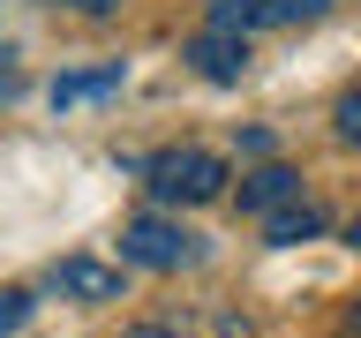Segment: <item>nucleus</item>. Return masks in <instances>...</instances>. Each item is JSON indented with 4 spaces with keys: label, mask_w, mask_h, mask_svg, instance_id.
I'll return each instance as SVG.
<instances>
[{
    "label": "nucleus",
    "mask_w": 361,
    "mask_h": 338,
    "mask_svg": "<svg viewBox=\"0 0 361 338\" xmlns=\"http://www.w3.org/2000/svg\"><path fill=\"white\" fill-rule=\"evenodd\" d=\"M151 196L158 203H211V196H226V158H211V151H158L151 158Z\"/></svg>",
    "instance_id": "nucleus-1"
},
{
    "label": "nucleus",
    "mask_w": 361,
    "mask_h": 338,
    "mask_svg": "<svg viewBox=\"0 0 361 338\" xmlns=\"http://www.w3.org/2000/svg\"><path fill=\"white\" fill-rule=\"evenodd\" d=\"M188 61H196L203 83H241L248 75V38L241 30H203V38L188 45Z\"/></svg>",
    "instance_id": "nucleus-5"
},
{
    "label": "nucleus",
    "mask_w": 361,
    "mask_h": 338,
    "mask_svg": "<svg viewBox=\"0 0 361 338\" xmlns=\"http://www.w3.org/2000/svg\"><path fill=\"white\" fill-rule=\"evenodd\" d=\"M8 90H16V75H0V98H8Z\"/></svg>",
    "instance_id": "nucleus-14"
},
{
    "label": "nucleus",
    "mask_w": 361,
    "mask_h": 338,
    "mask_svg": "<svg viewBox=\"0 0 361 338\" xmlns=\"http://www.w3.org/2000/svg\"><path fill=\"white\" fill-rule=\"evenodd\" d=\"M301 196V173L293 165H256V173L241 180V211H279V203Z\"/></svg>",
    "instance_id": "nucleus-6"
},
{
    "label": "nucleus",
    "mask_w": 361,
    "mask_h": 338,
    "mask_svg": "<svg viewBox=\"0 0 361 338\" xmlns=\"http://www.w3.org/2000/svg\"><path fill=\"white\" fill-rule=\"evenodd\" d=\"M331 0H211V30H293V23H316Z\"/></svg>",
    "instance_id": "nucleus-3"
},
{
    "label": "nucleus",
    "mask_w": 361,
    "mask_h": 338,
    "mask_svg": "<svg viewBox=\"0 0 361 338\" xmlns=\"http://www.w3.org/2000/svg\"><path fill=\"white\" fill-rule=\"evenodd\" d=\"M121 90V61H106V68H75V75H61L53 83V106H90V98H113Z\"/></svg>",
    "instance_id": "nucleus-7"
},
{
    "label": "nucleus",
    "mask_w": 361,
    "mask_h": 338,
    "mask_svg": "<svg viewBox=\"0 0 361 338\" xmlns=\"http://www.w3.org/2000/svg\"><path fill=\"white\" fill-rule=\"evenodd\" d=\"M23 315H30V293H23V286H0V338L23 331Z\"/></svg>",
    "instance_id": "nucleus-10"
},
{
    "label": "nucleus",
    "mask_w": 361,
    "mask_h": 338,
    "mask_svg": "<svg viewBox=\"0 0 361 338\" xmlns=\"http://www.w3.org/2000/svg\"><path fill=\"white\" fill-rule=\"evenodd\" d=\"M338 143H346V151H361V90H346V98H338Z\"/></svg>",
    "instance_id": "nucleus-9"
},
{
    "label": "nucleus",
    "mask_w": 361,
    "mask_h": 338,
    "mask_svg": "<svg viewBox=\"0 0 361 338\" xmlns=\"http://www.w3.org/2000/svg\"><path fill=\"white\" fill-rule=\"evenodd\" d=\"M128 338H173V331H166V323H135Z\"/></svg>",
    "instance_id": "nucleus-12"
},
{
    "label": "nucleus",
    "mask_w": 361,
    "mask_h": 338,
    "mask_svg": "<svg viewBox=\"0 0 361 338\" xmlns=\"http://www.w3.org/2000/svg\"><path fill=\"white\" fill-rule=\"evenodd\" d=\"M68 8H83V15H113L121 0H68Z\"/></svg>",
    "instance_id": "nucleus-11"
},
{
    "label": "nucleus",
    "mask_w": 361,
    "mask_h": 338,
    "mask_svg": "<svg viewBox=\"0 0 361 338\" xmlns=\"http://www.w3.org/2000/svg\"><path fill=\"white\" fill-rule=\"evenodd\" d=\"M346 248H361V218H354V225H346Z\"/></svg>",
    "instance_id": "nucleus-13"
},
{
    "label": "nucleus",
    "mask_w": 361,
    "mask_h": 338,
    "mask_svg": "<svg viewBox=\"0 0 361 338\" xmlns=\"http://www.w3.org/2000/svg\"><path fill=\"white\" fill-rule=\"evenodd\" d=\"M121 263L135 270H180V263H196V233L173 218H128L121 225Z\"/></svg>",
    "instance_id": "nucleus-2"
},
{
    "label": "nucleus",
    "mask_w": 361,
    "mask_h": 338,
    "mask_svg": "<svg viewBox=\"0 0 361 338\" xmlns=\"http://www.w3.org/2000/svg\"><path fill=\"white\" fill-rule=\"evenodd\" d=\"M53 293L83 301V308L121 301V263H98V256H61V263H53Z\"/></svg>",
    "instance_id": "nucleus-4"
},
{
    "label": "nucleus",
    "mask_w": 361,
    "mask_h": 338,
    "mask_svg": "<svg viewBox=\"0 0 361 338\" xmlns=\"http://www.w3.org/2000/svg\"><path fill=\"white\" fill-rule=\"evenodd\" d=\"M264 233H271V248H301V241H316V233H324V211L293 196V203H279V211H271Z\"/></svg>",
    "instance_id": "nucleus-8"
}]
</instances>
